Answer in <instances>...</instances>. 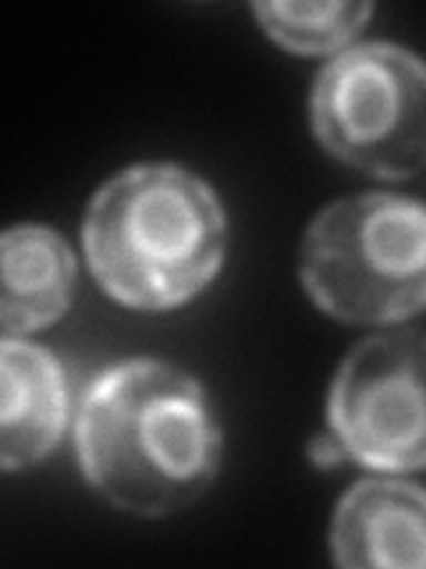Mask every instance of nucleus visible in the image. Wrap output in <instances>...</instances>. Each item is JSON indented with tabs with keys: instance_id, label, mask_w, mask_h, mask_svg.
Returning a JSON list of instances; mask_svg holds the SVG:
<instances>
[{
	"instance_id": "0eeeda50",
	"label": "nucleus",
	"mask_w": 426,
	"mask_h": 569,
	"mask_svg": "<svg viewBox=\"0 0 426 569\" xmlns=\"http://www.w3.org/2000/svg\"><path fill=\"white\" fill-rule=\"evenodd\" d=\"M68 378L50 349L4 335L0 342V462L8 473L43 462L68 427Z\"/></svg>"
},
{
	"instance_id": "39448f33",
	"label": "nucleus",
	"mask_w": 426,
	"mask_h": 569,
	"mask_svg": "<svg viewBox=\"0 0 426 569\" xmlns=\"http://www.w3.org/2000/svg\"><path fill=\"white\" fill-rule=\"evenodd\" d=\"M327 423L342 452L366 470H423L426 335L390 328L352 346L334 373Z\"/></svg>"
},
{
	"instance_id": "9d476101",
	"label": "nucleus",
	"mask_w": 426,
	"mask_h": 569,
	"mask_svg": "<svg viewBox=\"0 0 426 569\" xmlns=\"http://www.w3.org/2000/svg\"><path fill=\"white\" fill-rule=\"evenodd\" d=\"M310 459L316 462V467H337V462L345 459V452H342V445H337V438L327 431L310 445Z\"/></svg>"
},
{
	"instance_id": "20e7f679",
	"label": "nucleus",
	"mask_w": 426,
	"mask_h": 569,
	"mask_svg": "<svg viewBox=\"0 0 426 569\" xmlns=\"http://www.w3.org/2000/svg\"><path fill=\"white\" fill-rule=\"evenodd\" d=\"M310 124L355 171L387 182L426 171V58L390 40L334 53L313 82Z\"/></svg>"
},
{
	"instance_id": "f03ea898",
	"label": "nucleus",
	"mask_w": 426,
	"mask_h": 569,
	"mask_svg": "<svg viewBox=\"0 0 426 569\" xmlns=\"http://www.w3.org/2000/svg\"><path fill=\"white\" fill-rule=\"evenodd\" d=\"M82 249L100 289L121 307H185L221 274L227 213L206 178L182 164H132L93 192Z\"/></svg>"
},
{
	"instance_id": "1a4fd4ad",
	"label": "nucleus",
	"mask_w": 426,
	"mask_h": 569,
	"mask_svg": "<svg viewBox=\"0 0 426 569\" xmlns=\"http://www.w3.org/2000/svg\"><path fill=\"white\" fill-rule=\"evenodd\" d=\"M263 32L292 53H342L373 18L363 0H266L253 4Z\"/></svg>"
},
{
	"instance_id": "f257e3e1",
	"label": "nucleus",
	"mask_w": 426,
	"mask_h": 569,
	"mask_svg": "<svg viewBox=\"0 0 426 569\" xmlns=\"http://www.w3.org/2000/svg\"><path fill=\"white\" fill-rule=\"evenodd\" d=\"M82 477L132 516H171L217 480L224 431L206 388L164 360L103 367L75 409Z\"/></svg>"
},
{
	"instance_id": "6e6552de",
	"label": "nucleus",
	"mask_w": 426,
	"mask_h": 569,
	"mask_svg": "<svg viewBox=\"0 0 426 569\" xmlns=\"http://www.w3.org/2000/svg\"><path fill=\"white\" fill-rule=\"evenodd\" d=\"M4 299L0 320L4 335H36L61 320L75 296L79 263L68 242L47 224H14L0 239Z\"/></svg>"
},
{
	"instance_id": "7ed1b4c3",
	"label": "nucleus",
	"mask_w": 426,
	"mask_h": 569,
	"mask_svg": "<svg viewBox=\"0 0 426 569\" xmlns=\"http://www.w3.org/2000/svg\"><path fill=\"white\" fill-rule=\"evenodd\" d=\"M306 296L342 325H402L426 310V203L395 192L334 200L298 249Z\"/></svg>"
},
{
	"instance_id": "423d86ee",
	"label": "nucleus",
	"mask_w": 426,
	"mask_h": 569,
	"mask_svg": "<svg viewBox=\"0 0 426 569\" xmlns=\"http://www.w3.org/2000/svg\"><path fill=\"white\" fill-rule=\"evenodd\" d=\"M331 559L345 569H426V488L366 477L337 498Z\"/></svg>"
}]
</instances>
